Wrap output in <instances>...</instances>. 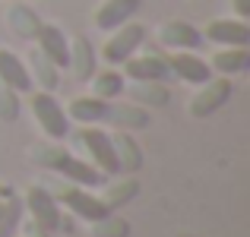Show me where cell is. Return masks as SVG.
Returning a JSON list of instances; mask_svg holds the SVG:
<instances>
[{
  "label": "cell",
  "instance_id": "obj_1",
  "mask_svg": "<svg viewBox=\"0 0 250 237\" xmlns=\"http://www.w3.org/2000/svg\"><path fill=\"white\" fill-rule=\"evenodd\" d=\"M35 161H42V164H48L51 171H57V174L63 177V180H70L73 187H98V183L104 180V174L95 168V164H85V161H80V158H73L70 152H63V149H38L35 152Z\"/></svg>",
  "mask_w": 250,
  "mask_h": 237
},
{
  "label": "cell",
  "instance_id": "obj_2",
  "mask_svg": "<svg viewBox=\"0 0 250 237\" xmlns=\"http://www.w3.org/2000/svg\"><path fill=\"white\" fill-rule=\"evenodd\" d=\"M32 114H35L38 127L51 136V139H67L70 136V117L67 111L57 104V98L51 92H35L32 95Z\"/></svg>",
  "mask_w": 250,
  "mask_h": 237
},
{
  "label": "cell",
  "instance_id": "obj_3",
  "mask_svg": "<svg viewBox=\"0 0 250 237\" xmlns=\"http://www.w3.org/2000/svg\"><path fill=\"white\" fill-rule=\"evenodd\" d=\"M146 41V29L136 22H124L114 29V35L104 41L102 48V57L104 63H124L127 57H133L136 51H140V44Z\"/></svg>",
  "mask_w": 250,
  "mask_h": 237
},
{
  "label": "cell",
  "instance_id": "obj_4",
  "mask_svg": "<svg viewBox=\"0 0 250 237\" xmlns=\"http://www.w3.org/2000/svg\"><path fill=\"white\" fill-rule=\"evenodd\" d=\"M80 142L85 146L92 164H95L102 174H121V161H117V152H114V142L104 130L98 127H85L80 133Z\"/></svg>",
  "mask_w": 250,
  "mask_h": 237
},
{
  "label": "cell",
  "instance_id": "obj_5",
  "mask_svg": "<svg viewBox=\"0 0 250 237\" xmlns=\"http://www.w3.org/2000/svg\"><path fill=\"white\" fill-rule=\"evenodd\" d=\"M25 206H29L35 225L42 228L44 234H51V231L61 228V221H63L61 218V206H57V199L44 187H29V193H25Z\"/></svg>",
  "mask_w": 250,
  "mask_h": 237
},
{
  "label": "cell",
  "instance_id": "obj_6",
  "mask_svg": "<svg viewBox=\"0 0 250 237\" xmlns=\"http://www.w3.org/2000/svg\"><path fill=\"white\" fill-rule=\"evenodd\" d=\"M124 76L133 79V82H168L174 73H171L165 57L143 54V57H127L124 60Z\"/></svg>",
  "mask_w": 250,
  "mask_h": 237
},
{
  "label": "cell",
  "instance_id": "obj_7",
  "mask_svg": "<svg viewBox=\"0 0 250 237\" xmlns=\"http://www.w3.org/2000/svg\"><path fill=\"white\" fill-rule=\"evenodd\" d=\"M57 199H61L73 215H80L85 221H98V218H104V215H111V209L104 206L98 196H92L85 187H63Z\"/></svg>",
  "mask_w": 250,
  "mask_h": 237
},
{
  "label": "cell",
  "instance_id": "obj_8",
  "mask_svg": "<svg viewBox=\"0 0 250 237\" xmlns=\"http://www.w3.org/2000/svg\"><path fill=\"white\" fill-rule=\"evenodd\" d=\"M203 38L225 48H247L250 44V25L244 19H212L203 32Z\"/></svg>",
  "mask_w": 250,
  "mask_h": 237
},
{
  "label": "cell",
  "instance_id": "obj_9",
  "mask_svg": "<svg viewBox=\"0 0 250 237\" xmlns=\"http://www.w3.org/2000/svg\"><path fill=\"white\" fill-rule=\"evenodd\" d=\"M159 41L165 44L171 51H196L203 48V32L193 29L190 22H184V19H171V22H162L159 25Z\"/></svg>",
  "mask_w": 250,
  "mask_h": 237
},
{
  "label": "cell",
  "instance_id": "obj_10",
  "mask_svg": "<svg viewBox=\"0 0 250 237\" xmlns=\"http://www.w3.org/2000/svg\"><path fill=\"white\" fill-rule=\"evenodd\" d=\"M168 67L177 79H184V82H190V85H203V82L212 79V67H209L203 57L190 54V51H174V54L168 57Z\"/></svg>",
  "mask_w": 250,
  "mask_h": 237
},
{
  "label": "cell",
  "instance_id": "obj_11",
  "mask_svg": "<svg viewBox=\"0 0 250 237\" xmlns=\"http://www.w3.org/2000/svg\"><path fill=\"white\" fill-rule=\"evenodd\" d=\"M35 38H38V51H42L57 70H67V63H70V38L63 35L57 25H38Z\"/></svg>",
  "mask_w": 250,
  "mask_h": 237
},
{
  "label": "cell",
  "instance_id": "obj_12",
  "mask_svg": "<svg viewBox=\"0 0 250 237\" xmlns=\"http://www.w3.org/2000/svg\"><path fill=\"white\" fill-rule=\"evenodd\" d=\"M228 98H231V82H228L225 76L209 79V82H203V92L190 101V114L193 117H209L212 111H219Z\"/></svg>",
  "mask_w": 250,
  "mask_h": 237
},
{
  "label": "cell",
  "instance_id": "obj_13",
  "mask_svg": "<svg viewBox=\"0 0 250 237\" xmlns=\"http://www.w3.org/2000/svg\"><path fill=\"white\" fill-rule=\"evenodd\" d=\"M140 3L143 0H104L95 10V25L102 32H114L117 25L130 22V16L140 10Z\"/></svg>",
  "mask_w": 250,
  "mask_h": 237
},
{
  "label": "cell",
  "instance_id": "obj_14",
  "mask_svg": "<svg viewBox=\"0 0 250 237\" xmlns=\"http://www.w3.org/2000/svg\"><path fill=\"white\" fill-rule=\"evenodd\" d=\"M0 82L13 92H32V76L29 67L22 63V57H16L13 51L0 48Z\"/></svg>",
  "mask_w": 250,
  "mask_h": 237
},
{
  "label": "cell",
  "instance_id": "obj_15",
  "mask_svg": "<svg viewBox=\"0 0 250 237\" xmlns=\"http://www.w3.org/2000/svg\"><path fill=\"white\" fill-rule=\"evenodd\" d=\"M108 108H111V101H104V98L83 95V98H73V101H70L67 117H70V120H76V123H85V127H92V123H104V117H108Z\"/></svg>",
  "mask_w": 250,
  "mask_h": 237
},
{
  "label": "cell",
  "instance_id": "obj_16",
  "mask_svg": "<svg viewBox=\"0 0 250 237\" xmlns=\"http://www.w3.org/2000/svg\"><path fill=\"white\" fill-rule=\"evenodd\" d=\"M70 70H73L76 79H89L95 73V51H92V44L85 41L83 35H76L73 41H70Z\"/></svg>",
  "mask_w": 250,
  "mask_h": 237
},
{
  "label": "cell",
  "instance_id": "obj_17",
  "mask_svg": "<svg viewBox=\"0 0 250 237\" xmlns=\"http://www.w3.org/2000/svg\"><path fill=\"white\" fill-rule=\"evenodd\" d=\"M212 73H222V76H234V73H244L250 67V51L247 48H225L212 57Z\"/></svg>",
  "mask_w": 250,
  "mask_h": 237
},
{
  "label": "cell",
  "instance_id": "obj_18",
  "mask_svg": "<svg viewBox=\"0 0 250 237\" xmlns=\"http://www.w3.org/2000/svg\"><path fill=\"white\" fill-rule=\"evenodd\" d=\"M92 95L104 98V101H114L117 95H124V76L117 70H102V73H92Z\"/></svg>",
  "mask_w": 250,
  "mask_h": 237
},
{
  "label": "cell",
  "instance_id": "obj_19",
  "mask_svg": "<svg viewBox=\"0 0 250 237\" xmlns=\"http://www.w3.org/2000/svg\"><path fill=\"white\" fill-rule=\"evenodd\" d=\"M130 98H133L136 104H146V108H165L171 101V92L162 82H133Z\"/></svg>",
  "mask_w": 250,
  "mask_h": 237
},
{
  "label": "cell",
  "instance_id": "obj_20",
  "mask_svg": "<svg viewBox=\"0 0 250 237\" xmlns=\"http://www.w3.org/2000/svg\"><path fill=\"white\" fill-rule=\"evenodd\" d=\"M25 67H29V76H35L38 82H42V92H54L57 89V82H61L57 67L42 54V51H32V57H29V63H25Z\"/></svg>",
  "mask_w": 250,
  "mask_h": 237
},
{
  "label": "cell",
  "instance_id": "obj_21",
  "mask_svg": "<svg viewBox=\"0 0 250 237\" xmlns=\"http://www.w3.org/2000/svg\"><path fill=\"white\" fill-rule=\"evenodd\" d=\"M104 120L117 123V127H127V130H143V127H149V114H146L143 108H136V104H121V108H114V104H111Z\"/></svg>",
  "mask_w": 250,
  "mask_h": 237
},
{
  "label": "cell",
  "instance_id": "obj_22",
  "mask_svg": "<svg viewBox=\"0 0 250 237\" xmlns=\"http://www.w3.org/2000/svg\"><path fill=\"white\" fill-rule=\"evenodd\" d=\"M111 142H114V152H117V161H121V171H136L143 161L140 149H136V142L130 139L127 133H117L111 136Z\"/></svg>",
  "mask_w": 250,
  "mask_h": 237
},
{
  "label": "cell",
  "instance_id": "obj_23",
  "mask_svg": "<svg viewBox=\"0 0 250 237\" xmlns=\"http://www.w3.org/2000/svg\"><path fill=\"white\" fill-rule=\"evenodd\" d=\"M140 193V183L133 180V177H130V180H124V183H117V187H111L108 190V196H104V206L111 209V212H114V209H121V206H127L130 199H133V196Z\"/></svg>",
  "mask_w": 250,
  "mask_h": 237
},
{
  "label": "cell",
  "instance_id": "obj_24",
  "mask_svg": "<svg viewBox=\"0 0 250 237\" xmlns=\"http://www.w3.org/2000/svg\"><path fill=\"white\" fill-rule=\"evenodd\" d=\"M10 25H13V32H19V35H25V38H32L38 32V19H35V13L32 10H25V6H13L10 10Z\"/></svg>",
  "mask_w": 250,
  "mask_h": 237
},
{
  "label": "cell",
  "instance_id": "obj_25",
  "mask_svg": "<svg viewBox=\"0 0 250 237\" xmlns=\"http://www.w3.org/2000/svg\"><path fill=\"white\" fill-rule=\"evenodd\" d=\"M130 234V225L114 215H104V218L92 221V237H127Z\"/></svg>",
  "mask_w": 250,
  "mask_h": 237
},
{
  "label": "cell",
  "instance_id": "obj_26",
  "mask_svg": "<svg viewBox=\"0 0 250 237\" xmlns=\"http://www.w3.org/2000/svg\"><path fill=\"white\" fill-rule=\"evenodd\" d=\"M19 209H22V202H19V199H6L3 215H0V237H10L13 231H16V225H19Z\"/></svg>",
  "mask_w": 250,
  "mask_h": 237
},
{
  "label": "cell",
  "instance_id": "obj_27",
  "mask_svg": "<svg viewBox=\"0 0 250 237\" xmlns=\"http://www.w3.org/2000/svg\"><path fill=\"white\" fill-rule=\"evenodd\" d=\"M234 10H238L241 19H247L250 16V0H234Z\"/></svg>",
  "mask_w": 250,
  "mask_h": 237
},
{
  "label": "cell",
  "instance_id": "obj_28",
  "mask_svg": "<svg viewBox=\"0 0 250 237\" xmlns=\"http://www.w3.org/2000/svg\"><path fill=\"white\" fill-rule=\"evenodd\" d=\"M3 206H6V202H0V215H3Z\"/></svg>",
  "mask_w": 250,
  "mask_h": 237
}]
</instances>
